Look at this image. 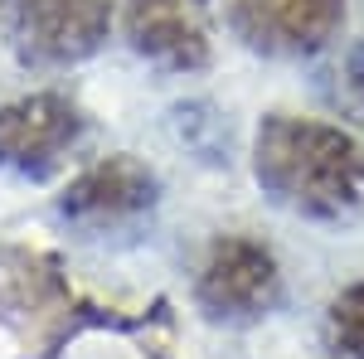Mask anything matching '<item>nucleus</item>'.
<instances>
[{"label": "nucleus", "instance_id": "f257e3e1", "mask_svg": "<svg viewBox=\"0 0 364 359\" xmlns=\"http://www.w3.org/2000/svg\"><path fill=\"white\" fill-rule=\"evenodd\" d=\"M252 175L272 204L340 223L364 204V141L331 122L272 112L252 141Z\"/></svg>", "mask_w": 364, "mask_h": 359}, {"label": "nucleus", "instance_id": "f03ea898", "mask_svg": "<svg viewBox=\"0 0 364 359\" xmlns=\"http://www.w3.org/2000/svg\"><path fill=\"white\" fill-rule=\"evenodd\" d=\"M112 34V0H0V39L25 68H73Z\"/></svg>", "mask_w": 364, "mask_h": 359}, {"label": "nucleus", "instance_id": "7ed1b4c3", "mask_svg": "<svg viewBox=\"0 0 364 359\" xmlns=\"http://www.w3.org/2000/svg\"><path fill=\"white\" fill-rule=\"evenodd\" d=\"M156 199H161V180L146 161L107 156L58 194V219L73 223L87 238H107L117 228H132L136 219H146L156 209Z\"/></svg>", "mask_w": 364, "mask_h": 359}, {"label": "nucleus", "instance_id": "20e7f679", "mask_svg": "<svg viewBox=\"0 0 364 359\" xmlns=\"http://www.w3.org/2000/svg\"><path fill=\"white\" fill-rule=\"evenodd\" d=\"M87 122L63 92H29L0 107V166L29 175V180H49L73 146L83 141Z\"/></svg>", "mask_w": 364, "mask_h": 359}, {"label": "nucleus", "instance_id": "39448f33", "mask_svg": "<svg viewBox=\"0 0 364 359\" xmlns=\"http://www.w3.org/2000/svg\"><path fill=\"white\" fill-rule=\"evenodd\" d=\"M282 296V272L277 257L262 248L257 238L228 233L204 252V267L195 282V301L214 321H257L267 316Z\"/></svg>", "mask_w": 364, "mask_h": 359}, {"label": "nucleus", "instance_id": "423d86ee", "mask_svg": "<svg viewBox=\"0 0 364 359\" xmlns=\"http://www.w3.org/2000/svg\"><path fill=\"white\" fill-rule=\"evenodd\" d=\"M233 34L267 58H311L336 44L345 0H233Z\"/></svg>", "mask_w": 364, "mask_h": 359}, {"label": "nucleus", "instance_id": "0eeeda50", "mask_svg": "<svg viewBox=\"0 0 364 359\" xmlns=\"http://www.w3.org/2000/svg\"><path fill=\"white\" fill-rule=\"evenodd\" d=\"M127 44L141 58L190 73L214 54V5L209 0H127L122 5Z\"/></svg>", "mask_w": 364, "mask_h": 359}, {"label": "nucleus", "instance_id": "6e6552de", "mask_svg": "<svg viewBox=\"0 0 364 359\" xmlns=\"http://www.w3.org/2000/svg\"><path fill=\"white\" fill-rule=\"evenodd\" d=\"M321 92L336 117L364 132V39L340 49V58H331V68L321 73Z\"/></svg>", "mask_w": 364, "mask_h": 359}, {"label": "nucleus", "instance_id": "1a4fd4ad", "mask_svg": "<svg viewBox=\"0 0 364 359\" xmlns=\"http://www.w3.org/2000/svg\"><path fill=\"white\" fill-rule=\"evenodd\" d=\"M331 340L345 359H364V282L345 286L331 301Z\"/></svg>", "mask_w": 364, "mask_h": 359}]
</instances>
